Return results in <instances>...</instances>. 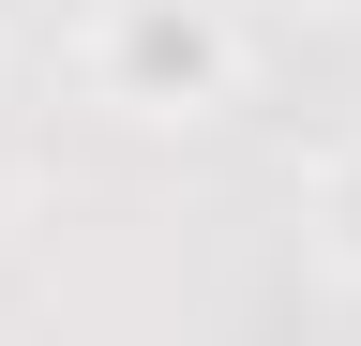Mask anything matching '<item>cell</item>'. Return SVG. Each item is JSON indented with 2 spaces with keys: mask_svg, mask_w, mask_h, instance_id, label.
<instances>
[{
  "mask_svg": "<svg viewBox=\"0 0 361 346\" xmlns=\"http://www.w3.org/2000/svg\"><path fill=\"white\" fill-rule=\"evenodd\" d=\"M121 75H135V91H211V75H226V30L180 16V0H135V16H121Z\"/></svg>",
  "mask_w": 361,
  "mask_h": 346,
  "instance_id": "1",
  "label": "cell"
},
{
  "mask_svg": "<svg viewBox=\"0 0 361 346\" xmlns=\"http://www.w3.org/2000/svg\"><path fill=\"white\" fill-rule=\"evenodd\" d=\"M346 226H361V196H346Z\"/></svg>",
  "mask_w": 361,
  "mask_h": 346,
  "instance_id": "2",
  "label": "cell"
}]
</instances>
